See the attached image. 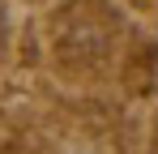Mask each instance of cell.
Listing matches in <instances>:
<instances>
[{"label":"cell","mask_w":158,"mask_h":154,"mask_svg":"<svg viewBox=\"0 0 158 154\" xmlns=\"http://www.w3.org/2000/svg\"><path fill=\"white\" fill-rule=\"evenodd\" d=\"M111 51V22L94 4H69L56 22V60L69 69H94Z\"/></svg>","instance_id":"obj_1"},{"label":"cell","mask_w":158,"mask_h":154,"mask_svg":"<svg viewBox=\"0 0 158 154\" xmlns=\"http://www.w3.org/2000/svg\"><path fill=\"white\" fill-rule=\"evenodd\" d=\"M0 47H4V13H0Z\"/></svg>","instance_id":"obj_2"},{"label":"cell","mask_w":158,"mask_h":154,"mask_svg":"<svg viewBox=\"0 0 158 154\" xmlns=\"http://www.w3.org/2000/svg\"><path fill=\"white\" fill-rule=\"evenodd\" d=\"M141 4H158V0H141Z\"/></svg>","instance_id":"obj_3"}]
</instances>
